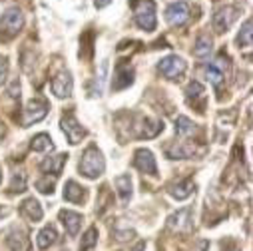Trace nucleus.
Returning <instances> with one entry per match:
<instances>
[{
	"instance_id": "obj_32",
	"label": "nucleus",
	"mask_w": 253,
	"mask_h": 251,
	"mask_svg": "<svg viewBox=\"0 0 253 251\" xmlns=\"http://www.w3.org/2000/svg\"><path fill=\"white\" fill-rule=\"evenodd\" d=\"M10 96L20 100V84H18L16 80H14V82H12V86H10Z\"/></svg>"
},
{
	"instance_id": "obj_24",
	"label": "nucleus",
	"mask_w": 253,
	"mask_h": 251,
	"mask_svg": "<svg viewBox=\"0 0 253 251\" xmlns=\"http://www.w3.org/2000/svg\"><path fill=\"white\" fill-rule=\"evenodd\" d=\"M204 94H206V90H204V86L200 82H189L187 88H185V96H187L189 102L204 100Z\"/></svg>"
},
{
	"instance_id": "obj_34",
	"label": "nucleus",
	"mask_w": 253,
	"mask_h": 251,
	"mask_svg": "<svg viewBox=\"0 0 253 251\" xmlns=\"http://www.w3.org/2000/svg\"><path fill=\"white\" fill-rule=\"evenodd\" d=\"M144 247H146V245H144V243H140V245H138L134 251H144Z\"/></svg>"
},
{
	"instance_id": "obj_20",
	"label": "nucleus",
	"mask_w": 253,
	"mask_h": 251,
	"mask_svg": "<svg viewBox=\"0 0 253 251\" xmlns=\"http://www.w3.org/2000/svg\"><path fill=\"white\" fill-rule=\"evenodd\" d=\"M169 229H189V209H179L177 213H173L168 219Z\"/></svg>"
},
{
	"instance_id": "obj_29",
	"label": "nucleus",
	"mask_w": 253,
	"mask_h": 251,
	"mask_svg": "<svg viewBox=\"0 0 253 251\" xmlns=\"http://www.w3.org/2000/svg\"><path fill=\"white\" fill-rule=\"evenodd\" d=\"M54 181H56V177H44V179H40V181H36V187H38V190L42 192V194H52L54 190H52V187H54Z\"/></svg>"
},
{
	"instance_id": "obj_27",
	"label": "nucleus",
	"mask_w": 253,
	"mask_h": 251,
	"mask_svg": "<svg viewBox=\"0 0 253 251\" xmlns=\"http://www.w3.org/2000/svg\"><path fill=\"white\" fill-rule=\"evenodd\" d=\"M98 241V229L96 227H90L86 233H84V239L80 243V251H88L90 247H94Z\"/></svg>"
},
{
	"instance_id": "obj_28",
	"label": "nucleus",
	"mask_w": 253,
	"mask_h": 251,
	"mask_svg": "<svg viewBox=\"0 0 253 251\" xmlns=\"http://www.w3.org/2000/svg\"><path fill=\"white\" fill-rule=\"evenodd\" d=\"M26 190V173L20 171L12 177V183H10V194H16V192H24Z\"/></svg>"
},
{
	"instance_id": "obj_30",
	"label": "nucleus",
	"mask_w": 253,
	"mask_h": 251,
	"mask_svg": "<svg viewBox=\"0 0 253 251\" xmlns=\"http://www.w3.org/2000/svg\"><path fill=\"white\" fill-rule=\"evenodd\" d=\"M114 235H116V239H118V241H128V239H132L136 233H134L132 229H126V231L116 229V231H114Z\"/></svg>"
},
{
	"instance_id": "obj_31",
	"label": "nucleus",
	"mask_w": 253,
	"mask_h": 251,
	"mask_svg": "<svg viewBox=\"0 0 253 251\" xmlns=\"http://www.w3.org/2000/svg\"><path fill=\"white\" fill-rule=\"evenodd\" d=\"M6 70H8V60H6V58H0V82L4 80Z\"/></svg>"
},
{
	"instance_id": "obj_17",
	"label": "nucleus",
	"mask_w": 253,
	"mask_h": 251,
	"mask_svg": "<svg viewBox=\"0 0 253 251\" xmlns=\"http://www.w3.org/2000/svg\"><path fill=\"white\" fill-rule=\"evenodd\" d=\"M20 211H22L28 219H32V221H40V219H42V215H44L42 206H40V204H38V200H34V198L24 200V202H22V206H20Z\"/></svg>"
},
{
	"instance_id": "obj_36",
	"label": "nucleus",
	"mask_w": 253,
	"mask_h": 251,
	"mask_svg": "<svg viewBox=\"0 0 253 251\" xmlns=\"http://www.w3.org/2000/svg\"><path fill=\"white\" fill-rule=\"evenodd\" d=\"M2 213H4V211H2V208H0V215H2Z\"/></svg>"
},
{
	"instance_id": "obj_13",
	"label": "nucleus",
	"mask_w": 253,
	"mask_h": 251,
	"mask_svg": "<svg viewBox=\"0 0 253 251\" xmlns=\"http://www.w3.org/2000/svg\"><path fill=\"white\" fill-rule=\"evenodd\" d=\"M169 196L173 198V200H187L189 196L194 194V181L192 179H181V181H175V183H171L169 185Z\"/></svg>"
},
{
	"instance_id": "obj_4",
	"label": "nucleus",
	"mask_w": 253,
	"mask_h": 251,
	"mask_svg": "<svg viewBox=\"0 0 253 251\" xmlns=\"http://www.w3.org/2000/svg\"><path fill=\"white\" fill-rule=\"evenodd\" d=\"M60 126H62V132L66 134V138H68V142H70L72 146L80 144V142L84 140V136H86V130L80 126V122L74 118V114H72V112H68V114L62 116Z\"/></svg>"
},
{
	"instance_id": "obj_35",
	"label": "nucleus",
	"mask_w": 253,
	"mask_h": 251,
	"mask_svg": "<svg viewBox=\"0 0 253 251\" xmlns=\"http://www.w3.org/2000/svg\"><path fill=\"white\" fill-rule=\"evenodd\" d=\"M0 181H2V169H0Z\"/></svg>"
},
{
	"instance_id": "obj_18",
	"label": "nucleus",
	"mask_w": 253,
	"mask_h": 251,
	"mask_svg": "<svg viewBox=\"0 0 253 251\" xmlns=\"http://www.w3.org/2000/svg\"><path fill=\"white\" fill-rule=\"evenodd\" d=\"M84 198H86V192H84L82 185H78L74 179L66 181V185H64V200H68L72 204H80V202H84Z\"/></svg>"
},
{
	"instance_id": "obj_22",
	"label": "nucleus",
	"mask_w": 253,
	"mask_h": 251,
	"mask_svg": "<svg viewBox=\"0 0 253 251\" xmlns=\"http://www.w3.org/2000/svg\"><path fill=\"white\" fill-rule=\"evenodd\" d=\"M211 48H213V46H211V38L206 36V34H202V36H198V40H196L194 54H196L198 58H206V56H210Z\"/></svg>"
},
{
	"instance_id": "obj_23",
	"label": "nucleus",
	"mask_w": 253,
	"mask_h": 251,
	"mask_svg": "<svg viewBox=\"0 0 253 251\" xmlns=\"http://www.w3.org/2000/svg\"><path fill=\"white\" fill-rule=\"evenodd\" d=\"M175 132L179 136H189V134L196 132V124L189 118H185V116H177V120H175Z\"/></svg>"
},
{
	"instance_id": "obj_26",
	"label": "nucleus",
	"mask_w": 253,
	"mask_h": 251,
	"mask_svg": "<svg viewBox=\"0 0 253 251\" xmlns=\"http://www.w3.org/2000/svg\"><path fill=\"white\" fill-rule=\"evenodd\" d=\"M237 44H239V48H249L251 46V20L249 18L245 20L243 28L237 34Z\"/></svg>"
},
{
	"instance_id": "obj_11",
	"label": "nucleus",
	"mask_w": 253,
	"mask_h": 251,
	"mask_svg": "<svg viewBox=\"0 0 253 251\" xmlns=\"http://www.w3.org/2000/svg\"><path fill=\"white\" fill-rule=\"evenodd\" d=\"M235 16H237V8H233V6H225V8L217 10V12L213 14V28H215V32H217V34L227 32V28H229L231 22L235 20Z\"/></svg>"
},
{
	"instance_id": "obj_33",
	"label": "nucleus",
	"mask_w": 253,
	"mask_h": 251,
	"mask_svg": "<svg viewBox=\"0 0 253 251\" xmlns=\"http://www.w3.org/2000/svg\"><path fill=\"white\" fill-rule=\"evenodd\" d=\"M106 4H110V0H96V6L100 8V6H106Z\"/></svg>"
},
{
	"instance_id": "obj_5",
	"label": "nucleus",
	"mask_w": 253,
	"mask_h": 251,
	"mask_svg": "<svg viewBox=\"0 0 253 251\" xmlns=\"http://www.w3.org/2000/svg\"><path fill=\"white\" fill-rule=\"evenodd\" d=\"M185 68H187L185 60L179 58V56H166V58L160 62V64H158V70H160L166 78H169V80H177V78L185 72Z\"/></svg>"
},
{
	"instance_id": "obj_14",
	"label": "nucleus",
	"mask_w": 253,
	"mask_h": 251,
	"mask_svg": "<svg viewBox=\"0 0 253 251\" xmlns=\"http://www.w3.org/2000/svg\"><path fill=\"white\" fill-rule=\"evenodd\" d=\"M60 221L64 223V227L70 235H76L80 231V225H82V215L76 213V211H70V209H62L60 211Z\"/></svg>"
},
{
	"instance_id": "obj_6",
	"label": "nucleus",
	"mask_w": 253,
	"mask_h": 251,
	"mask_svg": "<svg viewBox=\"0 0 253 251\" xmlns=\"http://www.w3.org/2000/svg\"><path fill=\"white\" fill-rule=\"evenodd\" d=\"M48 114V104L44 100H30L24 108V118H22V126L28 128V126L40 122L42 118H46Z\"/></svg>"
},
{
	"instance_id": "obj_7",
	"label": "nucleus",
	"mask_w": 253,
	"mask_h": 251,
	"mask_svg": "<svg viewBox=\"0 0 253 251\" xmlns=\"http://www.w3.org/2000/svg\"><path fill=\"white\" fill-rule=\"evenodd\" d=\"M50 86H52V92H54L56 98H68V96L72 94L74 82H72L70 72L62 70V72H58V74L52 78V84H50Z\"/></svg>"
},
{
	"instance_id": "obj_25",
	"label": "nucleus",
	"mask_w": 253,
	"mask_h": 251,
	"mask_svg": "<svg viewBox=\"0 0 253 251\" xmlns=\"http://www.w3.org/2000/svg\"><path fill=\"white\" fill-rule=\"evenodd\" d=\"M30 148L34 152H46V150H52V140L48 134H38L36 138H32V144Z\"/></svg>"
},
{
	"instance_id": "obj_21",
	"label": "nucleus",
	"mask_w": 253,
	"mask_h": 251,
	"mask_svg": "<svg viewBox=\"0 0 253 251\" xmlns=\"http://www.w3.org/2000/svg\"><path fill=\"white\" fill-rule=\"evenodd\" d=\"M56 237H58V233H56V227L54 225H46L40 233H38V237H36V243H38V247L40 249H48L54 241H56Z\"/></svg>"
},
{
	"instance_id": "obj_9",
	"label": "nucleus",
	"mask_w": 253,
	"mask_h": 251,
	"mask_svg": "<svg viewBox=\"0 0 253 251\" xmlns=\"http://www.w3.org/2000/svg\"><path fill=\"white\" fill-rule=\"evenodd\" d=\"M134 166L142 171V173H148V175H158V166H156V158L150 150H138L136 152V158H134Z\"/></svg>"
},
{
	"instance_id": "obj_19",
	"label": "nucleus",
	"mask_w": 253,
	"mask_h": 251,
	"mask_svg": "<svg viewBox=\"0 0 253 251\" xmlns=\"http://www.w3.org/2000/svg\"><path fill=\"white\" fill-rule=\"evenodd\" d=\"M116 187H118L120 200H122L124 204H128L130 198H132V177L126 175V173L118 175V177H116Z\"/></svg>"
},
{
	"instance_id": "obj_1",
	"label": "nucleus",
	"mask_w": 253,
	"mask_h": 251,
	"mask_svg": "<svg viewBox=\"0 0 253 251\" xmlns=\"http://www.w3.org/2000/svg\"><path fill=\"white\" fill-rule=\"evenodd\" d=\"M104 169H106V162H104L102 152H100L96 146H90V148L84 152V156H82L80 171H82L86 177L96 179V177H100V175L104 173Z\"/></svg>"
},
{
	"instance_id": "obj_3",
	"label": "nucleus",
	"mask_w": 253,
	"mask_h": 251,
	"mask_svg": "<svg viewBox=\"0 0 253 251\" xmlns=\"http://www.w3.org/2000/svg\"><path fill=\"white\" fill-rule=\"evenodd\" d=\"M22 24H24L22 12H20L18 8H8V10L2 14V18H0V38H2V40L14 38V36L20 32Z\"/></svg>"
},
{
	"instance_id": "obj_15",
	"label": "nucleus",
	"mask_w": 253,
	"mask_h": 251,
	"mask_svg": "<svg viewBox=\"0 0 253 251\" xmlns=\"http://www.w3.org/2000/svg\"><path fill=\"white\" fill-rule=\"evenodd\" d=\"M136 128H140V132L136 134L138 138H156L160 132H164V122H154L150 118H144L140 126H136Z\"/></svg>"
},
{
	"instance_id": "obj_8",
	"label": "nucleus",
	"mask_w": 253,
	"mask_h": 251,
	"mask_svg": "<svg viewBox=\"0 0 253 251\" xmlns=\"http://www.w3.org/2000/svg\"><path fill=\"white\" fill-rule=\"evenodd\" d=\"M166 20L171 26H183L189 20V6L185 2H173L166 8Z\"/></svg>"
},
{
	"instance_id": "obj_12",
	"label": "nucleus",
	"mask_w": 253,
	"mask_h": 251,
	"mask_svg": "<svg viewBox=\"0 0 253 251\" xmlns=\"http://www.w3.org/2000/svg\"><path fill=\"white\" fill-rule=\"evenodd\" d=\"M223 66L227 68V60L223 58V56H219L213 64H210L208 68H206V74H208V80L215 86V88H221V84H223V78H225V72H223Z\"/></svg>"
},
{
	"instance_id": "obj_10",
	"label": "nucleus",
	"mask_w": 253,
	"mask_h": 251,
	"mask_svg": "<svg viewBox=\"0 0 253 251\" xmlns=\"http://www.w3.org/2000/svg\"><path fill=\"white\" fill-rule=\"evenodd\" d=\"M132 82H134V68L130 64H126V62H120V64L116 66L112 88L114 90H124V88H128Z\"/></svg>"
},
{
	"instance_id": "obj_2",
	"label": "nucleus",
	"mask_w": 253,
	"mask_h": 251,
	"mask_svg": "<svg viewBox=\"0 0 253 251\" xmlns=\"http://www.w3.org/2000/svg\"><path fill=\"white\" fill-rule=\"evenodd\" d=\"M132 8H134L136 24L142 30L152 32L156 28V4L152 0H132Z\"/></svg>"
},
{
	"instance_id": "obj_16",
	"label": "nucleus",
	"mask_w": 253,
	"mask_h": 251,
	"mask_svg": "<svg viewBox=\"0 0 253 251\" xmlns=\"http://www.w3.org/2000/svg\"><path fill=\"white\" fill-rule=\"evenodd\" d=\"M66 160H68V156H66V154H58V156L46 158V160H44V162L40 164V167H42V171H46V173L58 175V173L62 171V167H64Z\"/></svg>"
}]
</instances>
